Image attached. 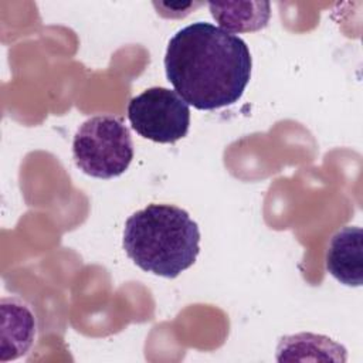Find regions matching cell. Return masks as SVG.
Returning <instances> with one entry per match:
<instances>
[{"label":"cell","instance_id":"cell-1","mask_svg":"<svg viewBox=\"0 0 363 363\" xmlns=\"http://www.w3.org/2000/svg\"><path fill=\"white\" fill-rule=\"evenodd\" d=\"M247 43L211 23L197 21L169 41L164 69L174 91L201 111L235 104L251 78Z\"/></svg>","mask_w":363,"mask_h":363},{"label":"cell","instance_id":"cell-2","mask_svg":"<svg viewBox=\"0 0 363 363\" xmlns=\"http://www.w3.org/2000/svg\"><path fill=\"white\" fill-rule=\"evenodd\" d=\"M123 250L140 269L176 278L196 262L200 230L186 210L153 203L126 220Z\"/></svg>","mask_w":363,"mask_h":363},{"label":"cell","instance_id":"cell-3","mask_svg":"<svg viewBox=\"0 0 363 363\" xmlns=\"http://www.w3.org/2000/svg\"><path fill=\"white\" fill-rule=\"evenodd\" d=\"M72 156L79 170L96 179L125 173L133 159V142L123 119L113 115L86 119L74 136Z\"/></svg>","mask_w":363,"mask_h":363},{"label":"cell","instance_id":"cell-4","mask_svg":"<svg viewBox=\"0 0 363 363\" xmlns=\"http://www.w3.org/2000/svg\"><path fill=\"white\" fill-rule=\"evenodd\" d=\"M128 119L145 139L174 143L189 132L190 108L176 91L153 86L129 101Z\"/></svg>","mask_w":363,"mask_h":363},{"label":"cell","instance_id":"cell-5","mask_svg":"<svg viewBox=\"0 0 363 363\" xmlns=\"http://www.w3.org/2000/svg\"><path fill=\"white\" fill-rule=\"evenodd\" d=\"M326 268L332 277L347 286L363 284V231L360 227H343L330 238Z\"/></svg>","mask_w":363,"mask_h":363},{"label":"cell","instance_id":"cell-6","mask_svg":"<svg viewBox=\"0 0 363 363\" xmlns=\"http://www.w3.org/2000/svg\"><path fill=\"white\" fill-rule=\"evenodd\" d=\"M1 362L24 354L35 336V318L31 309L16 298L1 299Z\"/></svg>","mask_w":363,"mask_h":363},{"label":"cell","instance_id":"cell-7","mask_svg":"<svg viewBox=\"0 0 363 363\" xmlns=\"http://www.w3.org/2000/svg\"><path fill=\"white\" fill-rule=\"evenodd\" d=\"M216 21L228 33L258 31L267 27L271 17V6L265 1L208 3Z\"/></svg>","mask_w":363,"mask_h":363}]
</instances>
